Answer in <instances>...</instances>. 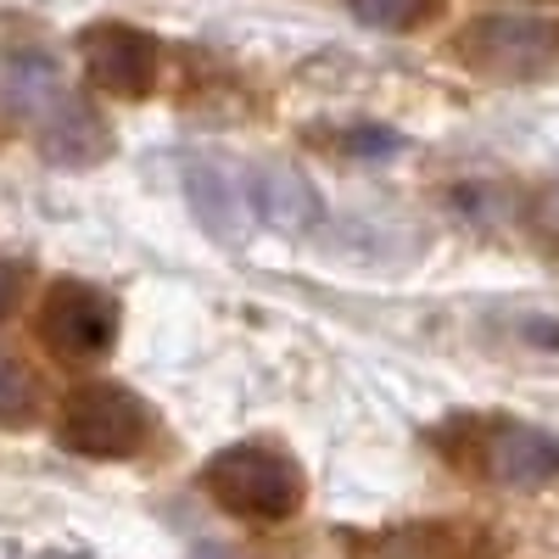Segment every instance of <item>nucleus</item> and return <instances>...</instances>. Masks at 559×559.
<instances>
[{"mask_svg":"<svg viewBox=\"0 0 559 559\" xmlns=\"http://www.w3.org/2000/svg\"><path fill=\"white\" fill-rule=\"evenodd\" d=\"M207 492L218 509L247 521H286L302 503V471L292 453L269 442H241L207 464Z\"/></svg>","mask_w":559,"mask_h":559,"instance_id":"nucleus-1","label":"nucleus"},{"mask_svg":"<svg viewBox=\"0 0 559 559\" xmlns=\"http://www.w3.org/2000/svg\"><path fill=\"white\" fill-rule=\"evenodd\" d=\"M57 437L84 459H129L152 437V408L118 381H90L62 403Z\"/></svg>","mask_w":559,"mask_h":559,"instance_id":"nucleus-2","label":"nucleus"},{"mask_svg":"<svg viewBox=\"0 0 559 559\" xmlns=\"http://www.w3.org/2000/svg\"><path fill=\"white\" fill-rule=\"evenodd\" d=\"M39 331L62 358H102L118 336V302L84 280H62V286L45 297Z\"/></svg>","mask_w":559,"mask_h":559,"instance_id":"nucleus-3","label":"nucleus"},{"mask_svg":"<svg viewBox=\"0 0 559 559\" xmlns=\"http://www.w3.org/2000/svg\"><path fill=\"white\" fill-rule=\"evenodd\" d=\"M559 51V28L543 17H481L464 34V57L487 73H537Z\"/></svg>","mask_w":559,"mask_h":559,"instance_id":"nucleus-4","label":"nucleus"},{"mask_svg":"<svg viewBox=\"0 0 559 559\" xmlns=\"http://www.w3.org/2000/svg\"><path fill=\"white\" fill-rule=\"evenodd\" d=\"M185 202H191L197 224L207 229L213 241L224 247H241L247 241V191H241V179L229 174L224 163L213 157H191L185 163Z\"/></svg>","mask_w":559,"mask_h":559,"instance_id":"nucleus-5","label":"nucleus"},{"mask_svg":"<svg viewBox=\"0 0 559 559\" xmlns=\"http://www.w3.org/2000/svg\"><path fill=\"white\" fill-rule=\"evenodd\" d=\"M84 62H90V79L112 96H146L152 90V68H157V45L134 28H90L84 34Z\"/></svg>","mask_w":559,"mask_h":559,"instance_id":"nucleus-6","label":"nucleus"},{"mask_svg":"<svg viewBox=\"0 0 559 559\" xmlns=\"http://www.w3.org/2000/svg\"><path fill=\"white\" fill-rule=\"evenodd\" d=\"M39 152L51 163H62V168H90V163H102L112 152V129L90 107L62 96L57 107L39 112Z\"/></svg>","mask_w":559,"mask_h":559,"instance_id":"nucleus-7","label":"nucleus"},{"mask_svg":"<svg viewBox=\"0 0 559 559\" xmlns=\"http://www.w3.org/2000/svg\"><path fill=\"white\" fill-rule=\"evenodd\" d=\"M487 464L503 487H548L559 476V437L543 431V426H503L487 448Z\"/></svg>","mask_w":559,"mask_h":559,"instance_id":"nucleus-8","label":"nucleus"},{"mask_svg":"<svg viewBox=\"0 0 559 559\" xmlns=\"http://www.w3.org/2000/svg\"><path fill=\"white\" fill-rule=\"evenodd\" d=\"M252 207L274 224V229H308L313 218H319V191L297 174V168H286V163H263L258 174H252Z\"/></svg>","mask_w":559,"mask_h":559,"instance_id":"nucleus-9","label":"nucleus"},{"mask_svg":"<svg viewBox=\"0 0 559 559\" xmlns=\"http://www.w3.org/2000/svg\"><path fill=\"white\" fill-rule=\"evenodd\" d=\"M0 102L17 107V112H45V107H57L62 102V73L51 57H39V51H23V57H7L0 62Z\"/></svg>","mask_w":559,"mask_h":559,"instance_id":"nucleus-10","label":"nucleus"},{"mask_svg":"<svg viewBox=\"0 0 559 559\" xmlns=\"http://www.w3.org/2000/svg\"><path fill=\"white\" fill-rule=\"evenodd\" d=\"M34 376L17 364V358H7L0 353V419H7V426H17V419H28L34 414Z\"/></svg>","mask_w":559,"mask_h":559,"instance_id":"nucleus-11","label":"nucleus"},{"mask_svg":"<svg viewBox=\"0 0 559 559\" xmlns=\"http://www.w3.org/2000/svg\"><path fill=\"white\" fill-rule=\"evenodd\" d=\"M347 7H353L369 28H403V23L419 12V0H347Z\"/></svg>","mask_w":559,"mask_h":559,"instance_id":"nucleus-12","label":"nucleus"},{"mask_svg":"<svg viewBox=\"0 0 559 559\" xmlns=\"http://www.w3.org/2000/svg\"><path fill=\"white\" fill-rule=\"evenodd\" d=\"M392 146H397L392 129H358L353 134V152H392Z\"/></svg>","mask_w":559,"mask_h":559,"instance_id":"nucleus-13","label":"nucleus"},{"mask_svg":"<svg viewBox=\"0 0 559 559\" xmlns=\"http://www.w3.org/2000/svg\"><path fill=\"white\" fill-rule=\"evenodd\" d=\"M17 286H23V274L0 263V319H7V313L17 308Z\"/></svg>","mask_w":559,"mask_h":559,"instance_id":"nucleus-14","label":"nucleus"},{"mask_svg":"<svg viewBox=\"0 0 559 559\" xmlns=\"http://www.w3.org/2000/svg\"><path fill=\"white\" fill-rule=\"evenodd\" d=\"M191 559H236V554H224V548H202V554H191Z\"/></svg>","mask_w":559,"mask_h":559,"instance_id":"nucleus-15","label":"nucleus"}]
</instances>
